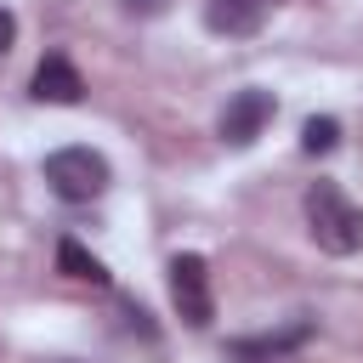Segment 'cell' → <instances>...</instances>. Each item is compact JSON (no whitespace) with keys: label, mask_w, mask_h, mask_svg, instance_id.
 <instances>
[{"label":"cell","mask_w":363,"mask_h":363,"mask_svg":"<svg viewBox=\"0 0 363 363\" xmlns=\"http://www.w3.org/2000/svg\"><path fill=\"white\" fill-rule=\"evenodd\" d=\"M130 11H164V0H130Z\"/></svg>","instance_id":"cell-11"},{"label":"cell","mask_w":363,"mask_h":363,"mask_svg":"<svg viewBox=\"0 0 363 363\" xmlns=\"http://www.w3.org/2000/svg\"><path fill=\"white\" fill-rule=\"evenodd\" d=\"M170 306H176V318H182L187 329H210L216 295H210V267H204V255H193V250L170 255Z\"/></svg>","instance_id":"cell-3"},{"label":"cell","mask_w":363,"mask_h":363,"mask_svg":"<svg viewBox=\"0 0 363 363\" xmlns=\"http://www.w3.org/2000/svg\"><path fill=\"white\" fill-rule=\"evenodd\" d=\"M45 182H51L57 199L91 204V199L108 193L113 170H108V159H102L96 147H57V153H45Z\"/></svg>","instance_id":"cell-2"},{"label":"cell","mask_w":363,"mask_h":363,"mask_svg":"<svg viewBox=\"0 0 363 363\" xmlns=\"http://www.w3.org/2000/svg\"><path fill=\"white\" fill-rule=\"evenodd\" d=\"M306 340H312V318H289L284 329H267V335L233 340L227 357H233V363H272V357H284V352H301Z\"/></svg>","instance_id":"cell-6"},{"label":"cell","mask_w":363,"mask_h":363,"mask_svg":"<svg viewBox=\"0 0 363 363\" xmlns=\"http://www.w3.org/2000/svg\"><path fill=\"white\" fill-rule=\"evenodd\" d=\"M301 210H306V233L323 255H357L363 250V210L335 182H312Z\"/></svg>","instance_id":"cell-1"},{"label":"cell","mask_w":363,"mask_h":363,"mask_svg":"<svg viewBox=\"0 0 363 363\" xmlns=\"http://www.w3.org/2000/svg\"><path fill=\"white\" fill-rule=\"evenodd\" d=\"M28 96H34V102L74 108V102L85 96V79H79V68H74L62 51H45V57H40V68H34V79H28Z\"/></svg>","instance_id":"cell-5"},{"label":"cell","mask_w":363,"mask_h":363,"mask_svg":"<svg viewBox=\"0 0 363 363\" xmlns=\"http://www.w3.org/2000/svg\"><path fill=\"white\" fill-rule=\"evenodd\" d=\"M57 267H62L68 278H79V284H108V267H102L79 238H62V244H57Z\"/></svg>","instance_id":"cell-8"},{"label":"cell","mask_w":363,"mask_h":363,"mask_svg":"<svg viewBox=\"0 0 363 363\" xmlns=\"http://www.w3.org/2000/svg\"><path fill=\"white\" fill-rule=\"evenodd\" d=\"M11 40H17V17H11V11L0 6V57L11 51Z\"/></svg>","instance_id":"cell-10"},{"label":"cell","mask_w":363,"mask_h":363,"mask_svg":"<svg viewBox=\"0 0 363 363\" xmlns=\"http://www.w3.org/2000/svg\"><path fill=\"white\" fill-rule=\"evenodd\" d=\"M301 147H306V153H335V147H340V119L312 113V119L301 125Z\"/></svg>","instance_id":"cell-9"},{"label":"cell","mask_w":363,"mask_h":363,"mask_svg":"<svg viewBox=\"0 0 363 363\" xmlns=\"http://www.w3.org/2000/svg\"><path fill=\"white\" fill-rule=\"evenodd\" d=\"M272 113H278V102H272V91H261V85H244V91H233L227 96V108H221V142L227 147H250L267 125H272Z\"/></svg>","instance_id":"cell-4"},{"label":"cell","mask_w":363,"mask_h":363,"mask_svg":"<svg viewBox=\"0 0 363 363\" xmlns=\"http://www.w3.org/2000/svg\"><path fill=\"white\" fill-rule=\"evenodd\" d=\"M267 11H272V0H204V23H210V34H227V40L255 34V28L267 23Z\"/></svg>","instance_id":"cell-7"}]
</instances>
